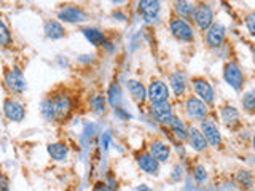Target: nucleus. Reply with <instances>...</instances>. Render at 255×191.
Segmentation results:
<instances>
[{
  "label": "nucleus",
  "instance_id": "dca6fc26",
  "mask_svg": "<svg viewBox=\"0 0 255 191\" xmlns=\"http://www.w3.org/2000/svg\"><path fill=\"white\" fill-rule=\"evenodd\" d=\"M187 142H189L190 148L194 150V151H204L207 148V140L204 139V135H202L201 129L194 127V126H190L189 127V137H187Z\"/></svg>",
  "mask_w": 255,
  "mask_h": 191
},
{
  "label": "nucleus",
  "instance_id": "a211bd4d",
  "mask_svg": "<svg viewBox=\"0 0 255 191\" xmlns=\"http://www.w3.org/2000/svg\"><path fill=\"white\" fill-rule=\"evenodd\" d=\"M43 32H45V35H47L48 38H51V40H59V38H63L65 35V29H64V26L59 21L50 19V21L45 22Z\"/></svg>",
  "mask_w": 255,
  "mask_h": 191
},
{
  "label": "nucleus",
  "instance_id": "412c9836",
  "mask_svg": "<svg viewBox=\"0 0 255 191\" xmlns=\"http://www.w3.org/2000/svg\"><path fill=\"white\" fill-rule=\"evenodd\" d=\"M81 32H83L85 38L93 47H102V45H106V35H104L102 30L96 27H85Z\"/></svg>",
  "mask_w": 255,
  "mask_h": 191
},
{
  "label": "nucleus",
  "instance_id": "4be33fe9",
  "mask_svg": "<svg viewBox=\"0 0 255 191\" xmlns=\"http://www.w3.org/2000/svg\"><path fill=\"white\" fill-rule=\"evenodd\" d=\"M169 85L174 91V94L179 97L185 93V88H187V83H185V75L182 72H176L169 76Z\"/></svg>",
  "mask_w": 255,
  "mask_h": 191
},
{
  "label": "nucleus",
  "instance_id": "423d86ee",
  "mask_svg": "<svg viewBox=\"0 0 255 191\" xmlns=\"http://www.w3.org/2000/svg\"><path fill=\"white\" fill-rule=\"evenodd\" d=\"M201 132L204 135V139L207 140L209 145H212V147H220L222 145V134L219 131V127H217L215 121L211 120V118H204L201 121Z\"/></svg>",
  "mask_w": 255,
  "mask_h": 191
},
{
  "label": "nucleus",
  "instance_id": "c9c22d12",
  "mask_svg": "<svg viewBox=\"0 0 255 191\" xmlns=\"http://www.w3.org/2000/svg\"><path fill=\"white\" fill-rule=\"evenodd\" d=\"M115 115H118V117L123 118V120H129L131 118V115L129 113H125L122 109H120V107H117V109H115Z\"/></svg>",
  "mask_w": 255,
  "mask_h": 191
},
{
  "label": "nucleus",
  "instance_id": "f704fd0d",
  "mask_svg": "<svg viewBox=\"0 0 255 191\" xmlns=\"http://www.w3.org/2000/svg\"><path fill=\"white\" fill-rule=\"evenodd\" d=\"M0 191H10V180L0 172Z\"/></svg>",
  "mask_w": 255,
  "mask_h": 191
},
{
  "label": "nucleus",
  "instance_id": "f03ea898",
  "mask_svg": "<svg viewBox=\"0 0 255 191\" xmlns=\"http://www.w3.org/2000/svg\"><path fill=\"white\" fill-rule=\"evenodd\" d=\"M58 19L63 22H70V24H81L88 19V14L83 8L75 5H65L58 11Z\"/></svg>",
  "mask_w": 255,
  "mask_h": 191
},
{
  "label": "nucleus",
  "instance_id": "9d476101",
  "mask_svg": "<svg viewBox=\"0 0 255 191\" xmlns=\"http://www.w3.org/2000/svg\"><path fill=\"white\" fill-rule=\"evenodd\" d=\"M150 113H152V117L158 121L160 125H171L172 118H174V113H172V107L171 104L166 101V102H156V104H152L150 107Z\"/></svg>",
  "mask_w": 255,
  "mask_h": 191
},
{
  "label": "nucleus",
  "instance_id": "20e7f679",
  "mask_svg": "<svg viewBox=\"0 0 255 191\" xmlns=\"http://www.w3.org/2000/svg\"><path fill=\"white\" fill-rule=\"evenodd\" d=\"M193 21L201 30H207L214 22V13L212 8L207 3H201L194 6L193 10Z\"/></svg>",
  "mask_w": 255,
  "mask_h": 191
},
{
  "label": "nucleus",
  "instance_id": "cd10ccee",
  "mask_svg": "<svg viewBox=\"0 0 255 191\" xmlns=\"http://www.w3.org/2000/svg\"><path fill=\"white\" fill-rule=\"evenodd\" d=\"M109 104L114 107V109H117V107H120V104H122V91H120V86L115 85V83L109 88Z\"/></svg>",
  "mask_w": 255,
  "mask_h": 191
},
{
  "label": "nucleus",
  "instance_id": "e433bc0d",
  "mask_svg": "<svg viewBox=\"0 0 255 191\" xmlns=\"http://www.w3.org/2000/svg\"><path fill=\"white\" fill-rule=\"evenodd\" d=\"M137 191H153L152 188H148L147 185H140L139 188H137Z\"/></svg>",
  "mask_w": 255,
  "mask_h": 191
},
{
  "label": "nucleus",
  "instance_id": "c85d7f7f",
  "mask_svg": "<svg viewBox=\"0 0 255 191\" xmlns=\"http://www.w3.org/2000/svg\"><path fill=\"white\" fill-rule=\"evenodd\" d=\"M243 109L246 112H255V89L247 91L243 96Z\"/></svg>",
  "mask_w": 255,
  "mask_h": 191
},
{
  "label": "nucleus",
  "instance_id": "f3484780",
  "mask_svg": "<svg viewBox=\"0 0 255 191\" xmlns=\"http://www.w3.org/2000/svg\"><path fill=\"white\" fill-rule=\"evenodd\" d=\"M148 153L152 155L158 163H166L171 158V148L168 143L161 140H153L148 147Z\"/></svg>",
  "mask_w": 255,
  "mask_h": 191
},
{
  "label": "nucleus",
  "instance_id": "72a5a7b5",
  "mask_svg": "<svg viewBox=\"0 0 255 191\" xmlns=\"http://www.w3.org/2000/svg\"><path fill=\"white\" fill-rule=\"evenodd\" d=\"M172 180L174 182H181L184 179V169H182V166H174V169H172Z\"/></svg>",
  "mask_w": 255,
  "mask_h": 191
},
{
  "label": "nucleus",
  "instance_id": "4468645a",
  "mask_svg": "<svg viewBox=\"0 0 255 191\" xmlns=\"http://www.w3.org/2000/svg\"><path fill=\"white\" fill-rule=\"evenodd\" d=\"M53 104H55V113H56V120L63 121L70 115L72 112V101L67 94H58L53 97Z\"/></svg>",
  "mask_w": 255,
  "mask_h": 191
},
{
  "label": "nucleus",
  "instance_id": "393cba45",
  "mask_svg": "<svg viewBox=\"0 0 255 191\" xmlns=\"http://www.w3.org/2000/svg\"><path fill=\"white\" fill-rule=\"evenodd\" d=\"M174 10L179 14V18H182V19L187 21V19H191L193 18L194 6H191V3L189 2V0H176Z\"/></svg>",
  "mask_w": 255,
  "mask_h": 191
},
{
  "label": "nucleus",
  "instance_id": "2eb2a0df",
  "mask_svg": "<svg viewBox=\"0 0 255 191\" xmlns=\"http://www.w3.org/2000/svg\"><path fill=\"white\" fill-rule=\"evenodd\" d=\"M137 166L148 175L160 174V163L148 151H142L140 155H137Z\"/></svg>",
  "mask_w": 255,
  "mask_h": 191
},
{
  "label": "nucleus",
  "instance_id": "473e14b6",
  "mask_svg": "<svg viewBox=\"0 0 255 191\" xmlns=\"http://www.w3.org/2000/svg\"><path fill=\"white\" fill-rule=\"evenodd\" d=\"M246 27L251 32V35H255V11L249 13L246 16Z\"/></svg>",
  "mask_w": 255,
  "mask_h": 191
},
{
  "label": "nucleus",
  "instance_id": "58836bf2",
  "mask_svg": "<svg viewBox=\"0 0 255 191\" xmlns=\"http://www.w3.org/2000/svg\"><path fill=\"white\" fill-rule=\"evenodd\" d=\"M252 147H254V151H255V135H254V139H252Z\"/></svg>",
  "mask_w": 255,
  "mask_h": 191
},
{
  "label": "nucleus",
  "instance_id": "9b49d317",
  "mask_svg": "<svg viewBox=\"0 0 255 191\" xmlns=\"http://www.w3.org/2000/svg\"><path fill=\"white\" fill-rule=\"evenodd\" d=\"M225 35H227V29L222 22H212V26L206 32V42L211 48H220L225 42Z\"/></svg>",
  "mask_w": 255,
  "mask_h": 191
},
{
  "label": "nucleus",
  "instance_id": "aec40b11",
  "mask_svg": "<svg viewBox=\"0 0 255 191\" xmlns=\"http://www.w3.org/2000/svg\"><path fill=\"white\" fill-rule=\"evenodd\" d=\"M126 86H128V91H129L131 97L136 102H144L145 99H147V89H145V86L142 85L140 81L129 80V81L126 83Z\"/></svg>",
  "mask_w": 255,
  "mask_h": 191
},
{
  "label": "nucleus",
  "instance_id": "f8f14e48",
  "mask_svg": "<svg viewBox=\"0 0 255 191\" xmlns=\"http://www.w3.org/2000/svg\"><path fill=\"white\" fill-rule=\"evenodd\" d=\"M191 83H193L194 93L199 96L201 101H204L206 104L214 102V89L211 86V83H209L206 78H202V76H194Z\"/></svg>",
  "mask_w": 255,
  "mask_h": 191
},
{
  "label": "nucleus",
  "instance_id": "1a4fd4ad",
  "mask_svg": "<svg viewBox=\"0 0 255 191\" xmlns=\"http://www.w3.org/2000/svg\"><path fill=\"white\" fill-rule=\"evenodd\" d=\"M3 115L11 123H21L26 117L24 105L19 104L18 101H14V99H6L3 102Z\"/></svg>",
  "mask_w": 255,
  "mask_h": 191
},
{
  "label": "nucleus",
  "instance_id": "6ab92c4d",
  "mask_svg": "<svg viewBox=\"0 0 255 191\" xmlns=\"http://www.w3.org/2000/svg\"><path fill=\"white\" fill-rule=\"evenodd\" d=\"M220 117H222V121L228 127H233L236 125H239V110L233 105H225L220 109Z\"/></svg>",
  "mask_w": 255,
  "mask_h": 191
},
{
  "label": "nucleus",
  "instance_id": "2f4dec72",
  "mask_svg": "<svg viewBox=\"0 0 255 191\" xmlns=\"http://www.w3.org/2000/svg\"><path fill=\"white\" fill-rule=\"evenodd\" d=\"M91 107L96 113H102L106 110V97L101 94H96L91 97Z\"/></svg>",
  "mask_w": 255,
  "mask_h": 191
},
{
  "label": "nucleus",
  "instance_id": "7c9ffc66",
  "mask_svg": "<svg viewBox=\"0 0 255 191\" xmlns=\"http://www.w3.org/2000/svg\"><path fill=\"white\" fill-rule=\"evenodd\" d=\"M11 43V34L8 27L5 26V22L0 19V47H8Z\"/></svg>",
  "mask_w": 255,
  "mask_h": 191
},
{
  "label": "nucleus",
  "instance_id": "f257e3e1",
  "mask_svg": "<svg viewBox=\"0 0 255 191\" xmlns=\"http://www.w3.org/2000/svg\"><path fill=\"white\" fill-rule=\"evenodd\" d=\"M223 78L228 83V86H231L235 91H241L244 85V73L241 70V67L238 65L235 61L225 64L223 67Z\"/></svg>",
  "mask_w": 255,
  "mask_h": 191
},
{
  "label": "nucleus",
  "instance_id": "ddd939ff",
  "mask_svg": "<svg viewBox=\"0 0 255 191\" xmlns=\"http://www.w3.org/2000/svg\"><path fill=\"white\" fill-rule=\"evenodd\" d=\"M139 13L147 22H153L160 16V0H139Z\"/></svg>",
  "mask_w": 255,
  "mask_h": 191
},
{
  "label": "nucleus",
  "instance_id": "b1692460",
  "mask_svg": "<svg viewBox=\"0 0 255 191\" xmlns=\"http://www.w3.org/2000/svg\"><path fill=\"white\" fill-rule=\"evenodd\" d=\"M171 129H172V132H174V135L177 137L181 142H185L187 140V137H189V127L185 126L184 121L179 118V117H174L171 121Z\"/></svg>",
  "mask_w": 255,
  "mask_h": 191
},
{
  "label": "nucleus",
  "instance_id": "0eeeda50",
  "mask_svg": "<svg viewBox=\"0 0 255 191\" xmlns=\"http://www.w3.org/2000/svg\"><path fill=\"white\" fill-rule=\"evenodd\" d=\"M5 83H6V88H8L11 93L14 94H21L24 93L26 89V80H24V75L19 70L18 67H13L10 70H6L5 73Z\"/></svg>",
  "mask_w": 255,
  "mask_h": 191
},
{
  "label": "nucleus",
  "instance_id": "bb28decb",
  "mask_svg": "<svg viewBox=\"0 0 255 191\" xmlns=\"http://www.w3.org/2000/svg\"><path fill=\"white\" fill-rule=\"evenodd\" d=\"M40 112H42V115H43V118H45V120H48V121H53V120H56L53 97L45 99V101L42 102V105H40Z\"/></svg>",
  "mask_w": 255,
  "mask_h": 191
},
{
  "label": "nucleus",
  "instance_id": "6e6552de",
  "mask_svg": "<svg viewBox=\"0 0 255 191\" xmlns=\"http://www.w3.org/2000/svg\"><path fill=\"white\" fill-rule=\"evenodd\" d=\"M147 97L152 104L166 102L169 99V86L163 80H153L147 89Z\"/></svg>",
  "mask_w": 255,
  "mask_h": 191
},
{
  "label": "nucleus",
  "instance_id": "a878e982",
  "mask_svg": "<svg viewBox=\"0 0 255 191\" xmlns=\"http://www.w3.org/2000/svg\"><path fill=\"white\" fill-rule=\"evenodd\" d=\"M236 185L239 187V188H244V190H249V188H252V185H254V177H252V174L249 172V171H246V169H243V171H239L238 174H236Z\"/></svg>",
  "mask_w": 255,
  "mask_h": 191
},
{
  "label": "nucleus",
  "instance_id": "39448f33",
  "mask_svg": "<svg viewBox=\"0 0 255 191\" xmlns=\"http://www.w3.org/2000/svg\"><path fill=\"white\" fill-rule=\"evenodd\" d=\"M169 29H171L172 35H174L177 40H181V42H191L194 38V32H193L191 26L182 18L172 19L169 22Z\"/></svg>",
  "mask_w": 255,
  "mask_h": 191
},
{
  "label": "nucleus",
  "instance_id": "7ed1b4c3",
  "mask_svg": "<svg viewBox=\"0 0 255 191\" xmlns=\"http://www.w3.org/2000/svg\"><path fill=\"white\" fill-rule=\"evenodd\" d=\"M185 112L190 120L202 121L207 115V104L196 96H190L185 101Z\"/></svg>",
  "mask_w": 255,
  "mask_h": 191
},
{
  "label": "nucleus",
  "instance_id": "4c0bfd02",
  "mask_svg": "<svg viewBox=\"0 0 255 191\" xmlns=\"http://www.w3.org/2000/svg\"><path fill=\"white\" fill-rule=\"evenodd\" d=\"M110 2H114V3H123V2H126V0H110Z\"/></svg>",
  "mask_w": 255,
  "mask_h": 191
},
{
  "label": "nucleus",
  "instance_id": "5701e85b",
  "mask_svg": "<svg viewBox=\"0 0 255 191\" xmlns=\"http://www.w3.org/2000/svg\"><path fill=\"white\" fill-rule=\"evenodd\" d=\"M48 155L51 156V159H55V161H65L67 155H69V148H67L64 143H59V142L50 143Z\"/></svg>",
  "mask_w": 255,
  "mask_h": 191
},
{
  "label": "nucleus",
  "instance_id": "c756f323",
  "mask_svg": "<svg viewBox=\"0 0 255 191\" xmlns=\"http://www.w3.org/2000/svg\"><path fill=\"white\" fill-rule=\"evenodd\" d=\"M193 179L196 180V183H199V185H202L206 180H207V171L206 167L202 164H196L193 167Z\"/></svg>",
  "mask_w": 255,
  "mask_h": 191
}]
</instances>
